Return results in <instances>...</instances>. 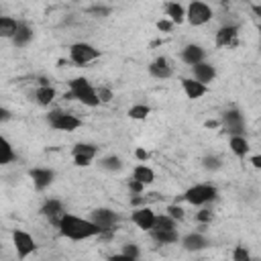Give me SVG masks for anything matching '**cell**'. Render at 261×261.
<instances>
[{
	"mask_svg": "<svg viewBox=\"0 0 261 261\" xmlns=\"http://www.w3.org/2000/svg\"><path fill=\"white\" fill-rule=\"evenodd\" d=\"M57 228L63 237H67L71 241H84V239H92V237L100 234V228L92 220H86V218H80V216H73L67 212L61 214Z\"/></svg>",
	"mask_w": 261,
	"mask_h": 261,
	"instance_id": "1",
	"label": "cell"
},
{
	"mask_svg": "<svg viewBox=\"0 0 261 261\" xmlns=\"http://www.w3.org/2000/svg\"><path fill=\"white\" fill-rule=\"evenodd\" d=\"M63 98H67V100H80L82 104L92 106V108L100 104V100L96 96V88L86 77H73L69 82V92Z\"/></svg>",
	"mask_w": 261,
	"mask_h": 261,
	"instance_id": "2",
	"label": "cell"
},
{
	"mask_svg": "<svg viewBox=\"0 0 261 261\" xmlns=\"http://www.w3.org/2000/svg\"><path fill=\"white\" fill-rule=\"evenodd\" d=\"M216 194H218V190H216L212 184H198V186L190 188V190L184 194V200L190 202V204H194V206H202V204L214 200Z\"/></svg>",
	"mask_w": 261,
	"mask_h": 261,
	"instance_id": "3",
	"label": "cell"
},
{
	"mask_svg": "<svg viewBox=\"0 0 261 261\" xmlns=\"http://www.w3.org/2000/svg\"><path fill=\"white\" fill-rule=\"evenodd\" d=\"M212 18V10L206 2L202 0H192L190 6L186 8V20L194 27H200V24H206L208 20Z\"/></svg>",
	"mask_w": 261,
	"mask_h": 261,
	"instance_id": "4",
	"label": "cell"
},
{
	"mask_svg": "<svg viewBox=\"0 0 261 261\" xmlns=\"http://www.w3.org/2000/svg\"><path fill=\"white\" fill-rule=\"evenodd\" d=\"M47 120H49V126H53L55 130H65V133H71V130L80 128V124H82L80 118H75L73 114L61 112V110H53V112H49Z\"/></svg>",
	"mask_w": 261,
	"mask_h": 261,
	"instance_id": "5",
	"label": "cell"
},
{
	"mask_svg": "<svg viewBox=\"0 0 261 261\" xmlns=\"http://www.w3.org/2000/svg\"><path fill=\"white\" fill-rule=\"evenodd\" d=\"M90 220L100 228V234L110 237L112 230H114V226H116V222H118V216L112 210H108V208H96L92 212V218Z\"/></svg>",
	"mask_w": 261,
	"mask_h": 261,
	"instance_id": "6",
	"label": "cell"
},
{
	"mask_svg": "<svg viewBox=\"0 0 261 261\" xmlns=\"http://www.w3.org/2000/svg\"><path fill=\"white\" fill-rule=\"evenodd\" d=\"M100 55V51L88 43H73L69 47V59L75 63V65H86L90 61H94L96 57Z\"/></svg>",
	"mask_w": 261,
	"mask_h": 261,
	"instance_id": "7",
	"label": "cell"
},
{
	"mask_svg": "<svg viewBox=\"0 0 261 261\" xmlns=\"http://www.w3.org/2000/svg\"><path fill=\"white\" fill-rule=\"evenodd\" d=\"M12 243H14L16 255H18L20 259H27V257L37 249L33 237H31L29 232H24V230H14V232H12Z\"/></svg>",
	"mask_w": 261,
	"mask_h": 261,
	"instance_id": "8",
	"label": "cell"
},
{
	"mask_svg": "<svg viewBox=\"0 0 261 261\" xmlns=\"http://www.w3.org/2000/svg\"><path fill=\"white\" fill-rule=\"evenodd\" d=\"M222 126L228 135H243L245 130V120L239 110H226L222 114Z\"/></svg>",
	"mask_w": 261,
	"mask_h": 261,
	"instance_id": "9",
	"label": "cell"
},
{
	"mask_svg": "<svg viewBox=\"0 0 261 261\" xmlns=\"http://www.w3.org/2000/svg\"><path fill=\"white\" fill-rule=\"evenodd\" d=\"M130 220H133L141 230H151V226H153V222H155V212H153L149 206H143V208L133 210Z\"/></svg>",
	"mask_w": 261,
	"mask_h": 261,
	"instance_id": "10",
	"label": "cell"
},
{
	"mask_svg": "<svg viewBox=\"0 0 261 261\" xmlns=\"http://www.w3.org/2000/svg\"><path fill=\"white\" fill-rule=\"evenodd\" d=\"M29 175H31V179H33V184H35L37 190L49 188L53 184V179H55V171L53 169H47V167H35V169H31Z\"/></svg>",
	"mask_w": 261,
	"mask_h": 261,
	"instance_id": "11",
	"label": "cell"
},
{
	"mask_svg": "<svg viewBox=\"0 0 261 261\" xmlns=\"http://www.w3.org/2000/svg\"><path fill=\"white\" fill-rule=\"evenodd\" d=\"M214 75H216V69L206 61H198L192 65V77L202 84H210L214 80Z\"/></svg>",
	"mask_w": 261,
	"mask_h": 261,
	"instance_id": "12",
	"label": "cell"
},
{
	"mask_svg": "<svg viewBox=\"0 0 261 261\" xmlns=\"http://www.w3.org/2000/svg\"><path fill=\"white\" fill-rule=\"evenodd\" d=\"M181 88H184V92H186V96H188L190 100L202 98V96L208 92L206 84H202V82H198V80H194V77H184V80H181Z\"/></svg>",
	"mask_w": 261,
	"mask_h": 261,
	"instance_id": "13",
	"label": "cell"
},
{
	"mask_svg": "<svg viewBox=\"0 0 261 261\" xmlns=\"http://www.w3.org/2000/svg\"><path fill=\"white\" fill-rule=\"evenodd\" d=\"M237 33H239V27L237 24H226V27H220L216 31V45L218 47H226V45H232L234 39H237Z\"/></svg>",
	"mask_w": 261,
	"mask_h": 261,
	"instance_id": "14",
	"label": "cell"
},
{
	"mask_svg": "<svg viewBox=\"0 0 261 261\" xmlns=\"http://www.w3.org/2000/svg\"><path fill=\"white\" fill-rule=\"evenodd\" d=\"M63 212H65V210H63V204H61L59 200H47V202L43 204V208H41V214L47 216L55 226H57V222H59V218H61Z\"/></svg>",
	"mask_w": 261,
	"mask_h": 261,
	"instance_id": "15",
	"label": "cell"
},
{
	"mask_svg": "<svg viewBox=\"0 0 261 261\" xmlns=\"http://www.w3.org/2000/svg\"><path fill=\"white\" fill-rule=\"evenodd\" d=\"M149 232H151V237L159 245H171V243H177L179 241V234H177L175 228H151Z\"/></svg>",
	"mask_w": 261,
	"mask_h": 261,
	"instance_id": "16",
	"label": "cell"
},
{
	"mask_svg": "<svg viewBox=\"0 0 261 261\" xmlns=\"http://www.w3.org/2000/svg\"><path fill=\"white\" fill-rule=\"evenodd\" d=\"M204 49L200 47V45H188V47H184V51H181V61L184 63H188V65H194V63H198V61H204Z\"/></svg>",
	"mask_w": 261,
	"mask_h": 261,
	"instance_id": "17",
	"label": "cell"
},
{
	"mask_svg": "<svg viewBox=\"0 0 261 261\" xmlns=\"http://www.w3.org/2000/svg\"><path fill=\"white\" fill-rule=\"evenodd\" d=\"M181 245H184V249H188V251H202V249L208 245V241H206V237L200 234V232H190V234H186V237L181 239Z\"/></svg>",
	"mask_w": 261,
	"mask_h": 261,
	"instance_id": "18",
	"label": "cell"
},
{
	"mask_svg": "<svg viewBox=\"0 0 261 261\" xmlns=\"http://www.w3.org/2000/svg\"><path fill=\"white\" fill-rule=\"evenodd\" d=\"M149 73H151L153 77H161V80H165V77L171 75V67L167 65V59H165V57H157V59L149 65Z\"/></svg>",
	"mask_w": 261,
	"mask_h": 261,
	"instance_id": "19",
	"label": "cell"
},
{
	"mask_svg": "<svg viewBox=\"0 0 261 261\" xmlns=\"http://www.w3.org/2000/svg\"><path fill=\"white\" fill-rule=\"evenodd\" d=\"M165 12H167V16H169V20L173 24H181L186 20V8L179 2H167L165 4Z\"/></svg>",
	"mask_w": 261,
	"mask_h": 261,
	"instance_id": "20",
	"label": "cell"
},
{
	"mask_svg": "<svg viewBox=\"0 0 261 261\" xmlns=\"http://www.w3.org/2000/svg\"><path fill=\"white\" fill-rule=\"evenodd\" d=\"M16 29H18L16 18H12V16H0V37L2 39H12L14 33H16Z\"/></svg>",
	"mask_w": 261,
	"mask_h": 261,
	"instance_id": "21",
	"label": "cell"
},
{
	"mask_svg": "<svg viewBox=\"0 0 261 261\" xmlns=\"http://www.w3.org/2000/svg\"><path fill=\"white\" fill-rule=\"evenodd\" d=\"M31 39H33V29L27 27V24H22V22H18V29H16V33H14V37H12V43H14L16 47H24Z\"/></svg>",
	"mask_w": 261,
	"mask_h": 261,
	"instance_id": "22",
	"label": "cell"
},
{
	"mask_svg": "<svg viewBox=\"0 0 261 261\" xmlns=\"http://www.w3.org/2000/svg\"><path fill=\"white\" fill-rule=\"evenodd\" d=\"M228 145H230V151H232L237 157H245L247 151H249V143H247V139H245L243 135H232Z\"/></svg>",
	"mask_w": 261,
	"mask_h": 261,
	"instance_id": "23",
	"label": "cell"
},
{
	"mask_svg": "<svg viewBox=\"0 0 261 261\" xmlns=\"http://www.w3.org/2000/svg\"><path fill=\"white\" fill-rule=\"evenodd\" d=\"M133 177L139 179V181L145 184V186H149V184L155 181V173H153V169L147 167V165H137V167L133 169Z\"/></svg>",
	"mask_w": 261,
	"mask_h": 261,
	"instance_id": "24",
	"label": "cell"
},
{
	"mask_svg": "<svg viewBox=\"0 0 261 261\" xmlns=\"http://www.w3.org/2000/svg\"><path fill=\"white\" fill-rule=\"evenodd\" d=\"M35 98H37V102L41 104V106H49L51 102H53V98H55V90L47 84V86H41L37 92H35Z\"/></svg>",
	"mask_w": 261,
	"mask_h": 261,
	"instance_id": "25",
	"label": "cell"
},
{
	"mask_svg": "<svg viewBox=\"0 0 261 261\" xmlns=\"http://www.w3.org/2000/svg\"><path fill=\"white\" fill-rule=\"evenodd\" d=\"M71 153H73V157L80 155V157H90V159H94L96 153H98V147H96V145H90V143H77V145L71 149Z\"/></svg>",
	"mask_w": 261,
	"mask_h": 261,
	"instance_id": "26",
	"label": "cell"
},
{
	"mask_svg": "<svg viewBox=\"0 0 261 261\" xmlns=\"http://www.w3.org/2000/svg\"><path fill=\"white\" fill-rule=\"evenodd\" d=\"M14 159V151H12V145L0 135V165H6Z\"/></svg>",
	"mask_w": 261,
	"mask_h": 261,
	"instance_id": "27",
	"label": "cell"
},
{
	"mask_svg": "<svg viewBox=\"0 0 261 261\" xmlns=\"http://www.w3.org/2000/svg\"><path fill=\"white\" fill-rule=\"evenodd\" d=\"M100 167H104V169H108V171H118V169L122 167V161H120V157H116V155H108V157H104V159L100 161Z\"/></svg>",
	"mask_w": 261,
	"mask_h": 261,
	"instance_id": "28",
	"label": "cell"
},
{
	"mask_svg": "<svg viewBox=\"0 0 261 261\" xmlns=\"http://www.w3.org/2000/svg\"><path fill=\"white\" fill-rule=\"evenodd\" d=\"M151 228H175V220L169 214H155V222Z\"/></svg>",
	"mask_w": 261,
	"mask_h": 261,
	"instance_id": "29",
	"label": "cell"
},
{
	"mask_svg": "<svg viewBox=\"0 0 261 261\" xmlns=\"http://www.w3.org/2000/svg\"><path fill=\"white\" fill-rule=\"evenodd\" d=\"M149 112H151V108L145 106V104H137V106H130V108H128V116L135 118V120H143V118H147Z\"/></svg>",
	"mask_w": 261,
	"mask_h": 261,
	"instance_id": "30",
	"label": "cell"
},
{
	"mask_svg": "<svg viewBox=\"0 0 261 261\" xmlns=\"http://www.w3.org/2000/svg\"><path fill=\"white\" fill-rule=\"evenodd\" d=\"M122 257H124V261H133V259H139V247L137 245H124V249H122V253H120Z\"/></svg>",
	"mask_w": 261,
	"mask_h": 261,
	"instance_id": "31",
	"label": "cell"
},
{
	"mask_svg": "<svg viewBox=\"0 0 261 261\" xmlns=\"http://www.w3.org/2000/svg\"><path fill=\"white\" fill-rule=\"evenodd\" d=\"M96 96H98V100H100V104H108L114 96H112V90L110 88H98L96 90Z\"/></svg>",
	"mask_w": 261,
	"mask_h": 261,
	"instance_id": "32",
	"label": "cell"
},
{
	"mask_svg": "<svg viewBox=\"0 0 261 261\" xmlns=\"http://www.w3.org/2000/svg\"><path fill=\"white\" fill-rule=\"evenodd\" d=\"M202 165H204L206 169H212V171H214V169L220 167V159H218L216 155H206V157L202 159Z\"/></svg>",
	"mask_w": 261,
	"mask_h": 261,
	"instance_id": "33",
	"label": "cell"
},
{
	"mask_svg": "<svg viewBox=\"0 0 261 261\" xmlns=\"http://www.w3.org/2000/svg\"><path fill=\"white\" fill-rule=\"evenodd\" d=\"M167 214H169L173 220H184V208H181V206H177V204L167 206Z\"/></svg>",
	"mask_w": 261,
	"mask_h": 261,
	"instance_id": "34",
	"label": "cell"
},
{
	"mask_svg": "<svg viewBox=\"0 0 261 261\" xmlns=\"http://www.w3.org/2000/svg\"><path fill=\"white\" fill-rule=\"evenodd\" d=\"M232 259H234V261H249L251 255H249V251H247L243 245H239V247L234 249V253H232Z\"/></svg>",
	"mask_w": 261,
	"mask_h": 261,
	"instance_id": "35",
	"label": "cell"
},
{
	"mask_svg": "<svg viewBox=\"0 0 261 261\" xmlns=\"http://www.w3.org/2000/svg\"><path fill=\"white\" fill-rule=\"evenodd\" d=\"M157 29H159L161 33H169V31L173 29V22H171L169 18H161V20H157Z\"/></svg>",
	"mask_w": 261,
	"mask_h": 261,
	"instance_id": "36",
	"label": "cell"
},
{
	"mask_svg": "<svg viewBox=\"0 0 261 261\" xmlns=\"http://www.w3.org/2000/svg\"><path fill=\"white\" fill-rule=\"evenodd\" d=\"M212 216H214L212 210H200V212L196 214V220H198V222H210Z\"/></svg>",
	"mask_w": 261,
	"mask_h": 261,
	"instance_id": "37",
	"label": "cell"
},
{
	"mask_svg": "<svg viewBox=\"0 0 261 261\" xmlns=\"http://www.w3.org/2000/svg\"><path fill=\"white\" fill-rule=\"evenodd\" d=\"M128 188H130V192H135V194H141V192L145 190V184H141L139 179H135V177H133V179L128 181Z\"/></svg>",
	"mask_w": 261,
	"mask_h": 261,
	"instance_id": "38",
	"label": "cell"
},
{
	"mask_svg": "<svg viewBox=\"0 0 261 261\" xmlns=\"http://www.w3.org/2000/svg\"><path fill=\"white\" fill-rule=\"evenodd\" d=\"M90 161H92L90 157H80V155H75V157H73V163H75V165H80V167L90 165Z\"/></svg>",
	"mask_w": 261,
	"mask_h": 261,
	"instance_id": "39",
	"label": "cell"
},
{
	"mask_svg": "<svg viewBox=\"0 0 261 261\" xmlns=\"http://www.w3.org/2000/svg\"><path fill=\"white\" fill-rule=\"evenodd\" d=\"M135 157H137V159H141V161H145V159L149 157V153H147L145 149H137V151H135Z\"/></svg>",
	"mask_w": 261,
	"mask_h": 261,
	"instance_id": "40",
	"label": "cell"
},
{
	"mask_svg": "<svg viewBox=\"0 0 261 261\" xmlns=\"http://www.w3.org/2000/svg\"><path fill=\"white\" fill-rule=\"evenodd\" d=\"M8 118H10V112L0 106V122H4V120H8Z\"/></svg>",
	"mask_w": 261,
	"mask_h": 261,
	"instance_id": "41",
	"label": "cell"
},
{
	"mask_svg": "<svg viewBox=\"0 0 261 261\" xmlns=\"http://www.w3.org/2000/svg\"><path fill=\"white\" fill-rule=\"evenodd\" d=\"M90 12H94V14H108L110 10H108V8H92Z\"/></svg>",
	"mask_w": 261,
	"mask_h": 261,
	"instance_id": "42",
	"label": "cell"
},
{
	"mask_svg": "<svg viewBox=\"0 0 261 261\" xmlns=\"http://www.w3.org/2000/svg\"><path fill=\"white\" fill-rule=\"evenodd\" d=\"M251 163H253L255 167H261V157H259V155H255V157L251 159Z\"/></svg>",
	"mask_w": 261,
	"mask_h": 261,
	"instance_id": "43",
	"label": "cell"
},
{
	"mask_svg": "<svg viewBox=\"0 0 261 261\" xmlns=\"http://www.w3.org/2000/svg\"><path fill=\"white\" fill-rule=\"evenodd\" d=\"M216 124H218V122H214V120H208V122H206L208 128H212V126H216Z\"/></svg>",
	"mask_w": 261,
	"mask_h": 261,
	"instance_id": "44",
	"label": "cell"
},
{
	"mask_svg": "<svg viewBox=\"0 0 261 261\" xmlns=\"http://www.w3.org/2000/svg\"><path fill=\"white\" fill-rule=\"evenodd\" d=\"M220 2H228V0H220Z\"/></svg>",
	"mask_w": 261,
	"mask_h": 261,
	"instance_id": "45",
	"label": "cell"
},
{
	"mask_svg": "<svg viewBox=\"0 0 261 261\" xmlns=\"http://www.w3.org/2000/svg\"><path fill=\"white\" fill-rule=\"evenodd\" d=\"M75 2H77V0H75Z\"/></svg>",
	"mask_w": 261,
	"mask_h": 261,
	"instance_id": "46",
	"label": "cell"
}]
</instances>
